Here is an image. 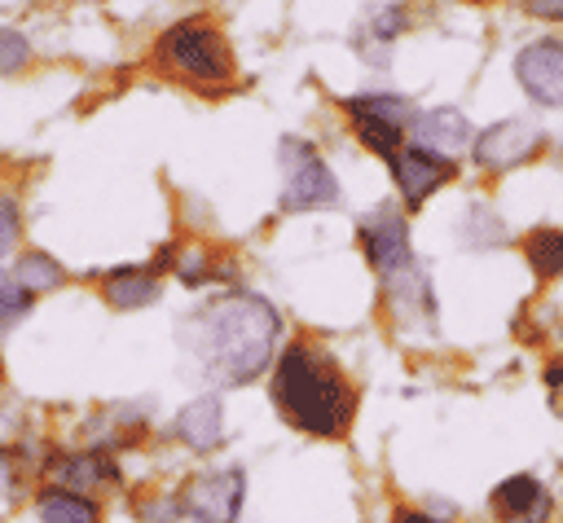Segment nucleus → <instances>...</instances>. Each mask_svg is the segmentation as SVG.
I'll list each match as a JSON object with an SVG mask.
<instances>
[{
  "label": "nucleus",
  "instance_id": "nucleus-1",
  "mask_svg": "<svg viewBox=\"0 0 563 523\" xmlns=\"http://www.w3.org/2000/svg\"><path fill=\"white\" fill-rule=\"evenodd\" d=\"M282 334V316L260 294H220L211 299L185 330V347L198 360V374L216 387L251 382L268 369Z\"/></svg>",
  "mask_w": 563,
  "mask_h": 523
},
{
  "label": "nucleus",
  "instance_id": "nucleus-2",
  "mask_svg": "<svg viewBox=\"0 0 563 523\" xmlns=\"http://www.w3.org/2000/svg\"><path fill=\"white\" fill-rule=\"evenodd\" d=\"M273 400L303 435H343L352 422V387L325 352L290 343L273 369Z\"/></svg>",
  "mask_w": 563,
  "mask_h": 523
},
{
  "label": "nucleus",
  "instance_id": "nucleus-3",
  "mask_svg": "<svg viewBox=\"0 0 563 523\" xmlns=\"http://www.w3.org/2000/svg\"><path fill=\"white\" fill-rule=\"evenodd\" d=\"M158 57L172 66V70H180V75H189L194 84H229V75H233V57H229V44H224V35L216 31V26H207V22H180V26H172L163 40H158Z\"/></svg>",
  "mask_w": 563,
  "mask_h": 523
},
{
  "label": "nucleus",
  "instance_id": "nucleus-4",
  "mask_svg": "<svg viewBox=\"0 0 563 523\" xmlns=\"http://www.w3.org/2000/svg\"><path fill=\"white\" fill-rule=\"evenodd\" d=\"M242 501H246V470L242 466L202 470L176 492L180 514H189L194 523H238Z\"/></svg>",
  "mask_w": 563,
  "mask_h": 523
},
{
  "label": "nucleus",
  "instance_id": "nucleus-5",
  "mask_svg": "<svg viewBox=\"0 0 563 523\" xmlns=\"http://www.w3.org/2000/svg\"><path fill=\"white\" fill-rule=\"evenodd\" d=\"M347 114L356 123V136L374 154H383V158H391L400 149V132L413 123L409 119V105L400 97H383V92L378 97H352L347 101Z\"/></svg>",
  "mask_w": 563,
  "mask_h": 523
},
{
  "label": "nucleus",
  "instance_id": "nucleus-6",
  "mask_svg": "<svg viewBox=\"0 0 563 523\" xmlns=\"http://www.w3.org/2000/svg\"><path fill=\"white\" fill-rule=\"evenodd\" d=\"M282 158L290 163V176H286V189H282V207L286 211H308V207H330L339 198V185L330 176V167L308 154L303 145L286 141L282 145Z\"/></svg>",
  "mask_w": 563,
  "mask_h": 523
},
{
  "label": "nucleus",
  "instance_id": "nucleus-7",
  "mask_svg": "<svg viewBox=\"0 0 563 523\" xmlns=\"http://www.w3.org/2000/svg\"><path fill=\"white\" fill-rule=\"evenodd\" d=\"M537 149H541V127L537 123H528V119H501L488 132H479L475 163L501 171V167H515V163L532 158Z\"/></svg>",
  "mask_w": 563,
  "mask_h": 523
},
{
  "label": "nucleus",
  "instance_id": "nucleus-8",
  "mask_svg": "<svg viewBox=\"0 0 563 523\" xmlns=\"http://www.w3.org/2000/svg\"><path fill=\"white\" fill-rule=\"evenodd\" d=\"M519 84L541 105H563V40H537L515 57Z\"/></svg>",
  "mask_w": 563,
  "mask_h": 523
},
{
  "label": "nucleus",
  "instance_id": "nucleus-9",
  "mask_svg": "<svg viewBox=\"0 0 563 523\" xmlns=\"http://www.w3.org/2000/svg\"><path fill=\"white\" fill-rule=\"evenodd\" d=\"M391 171H396V185H400L405 202L418 207V202L431 198L457 167H453L444 154H431V149L413 145V149H396V154H391Z\"/></svg>",
  "mask_w": 563,
  "mask_h": 523
},
{
  "label": "nucleus",
  "instance_id": "nucleus-10",
  "mask_svg": "<svg viewBox=\"0 0 563 523\" xmlns=\"http://www.w3.org/2000/svg\"><path fill=\"white\" fill-rule=\"evenodd\" d=\"M361 242H365V255L378 272L391 277V272L409 268V224L396 211H374L361 224Z\"/></svg>",
  "mask_w": 563,
  "mask_h": 523
},
{
  "label": "nucleus",
  "instance_id": "nucleus-11",
  "mask_svg": "<svg viewBox=\"0 0 563 523\" xmlns=\"http://www.w3.org/2000/svg\"><path fill=\"white\" fill-rule=\"evenodd\" d=\"M493 510L506 523H545L550 514V497L532 475H510L493 488Z\"/></svg>",
  "mask_w": 563,
  "mask_h": 523
},
{
  "label": "nucleus",
  "instance_id": "nucleus-12",
  "mask_svg": "<svg viewBox=\"0 0 563 523\" xmlns=\"http://www.w3.org/2000/svg\"><path fill=\"white\" fill-rule=\"evenodd\" d=\"M176 439L189 444L194 453H211L224 439V413H220V396H198L194 404H185L172 422Z\"/></svg>",
  "mask_w": 563,
  "mask_h": 523
},
{
  "label": "nucleus",
  "instance_id": "nucleus-13",
  "mask_svg": "<svg viewBox=\"0 0 563 523\" xmlns=\"http://www.w3.org/2000/svg\"><path fill=\"white\" fill-rule=\"evenodd\" d=\"M35 514H40V523H101L97 501L88 492L62 488V483H53L35 497Z\"/></svg>",
  "mask_w": 563,
  "mask_h": 523
},
{
  "label": "nucleus",
  "instance_id": "nucleus-14",
  "mask_svg": "<svg viewBox=\"0 0 563 523\" xmlns=\"http://www.w3.org/2000/svg\"><path fill=\"white\" fill-rule=\"evenodd\" d=\"M413 136L422 149H462V141L471 136L466 119L457 110H431V114H418L413 119Z\"/></svg>",
  "mask_w": 563,
  "mask_h": 523
},
{
  "label": "nucleus",
  "instance_id": "nucleus-15",
  "mask_svg": "<svg viewBox=\"0 0 563 523\" xmlns=\"http://www.w3.org/2000/svg\"><path fill=\"white\" fill-rule=\"evenodd\" d=\"M106 299L114 308H141V303H154L158 299V281L141 268H114L106 277Z\"/></svg>",
  "mask_w": 563,
  "mask_h": 523
},
{
  "label": "nucleus",
  "instance_id": "nucleus-16",
  "mask_svg": "<svg viewBox=\"0 0 563 523\" xmlns=\"http://www.w3.org/2000/svg\"><path fill=\"white\" fill-rule=\"evenodd\" d=\"M13 281H18L26 294H44V290H57V286L66 281V268H62L53 255H44V251H31V255H22V259H18V268H13Z\"/></svg>",
  "mask_w": 563,
  "mask_h": 523
},
{
  "label": "nucleus",
  "instance_id": "nucleus-17",
  "mask_svg": "<svg viewBox=\"0 0 563 523\" xmlns=\"http://www.w3.org/2000/svg\"><path fill=\"white\" fill-rule=\"evenodd\" d=\"M523 251H528V264L541 277H559L563 272V229H537Z\"/></svg>",
  "mask_w": 563,
  "mask_h": 523
},
{
  "label": "nucleus",
  "instance_id": "nucleus-18",
  "mask_svg": "<svg viewBox=\"0 0 563 523\" xmlns=\"http://www.w3.org/2000/svg\"><path fill=\"white\" fill-rule=\"evenodd\" d=\"M31 299H35V294H26L18 281H4V277H0V330H9L13 321H22L26 308H31Z\"/></svg>",
  "mask_w": 563,
  "mask_h": 523
},
{
  "label": "nucleus",
  "instance_id": "nucleus-19",
  "mask_svg": "<svg viewBox=\"0 0 563 523\" xmlns=\"http://www.w3.org/2000/svg\"><path fill=\"white\" fill-rule=\"evenodd\" d=\"M26 57H31V44H26V35H18V31L0 26V75H13V70H22V66H26Z\"/></svg>",
  "mask_w": 563,
  "mask_h": 523
},
{
  "label": "nucleus",
  "instance_id": "nucleus-20",
  "mask_svg": "<svg viewBox=\"0 0 563 523\" xmlns=\"http://www.w3.org/2000/svg\"><path fill=\"white\" fill-rule=\"evenodd\" d=\"M18 229H22V220H18V202H13L9 193H0V255H9V251H13Z\"/></svg>",
  "mask_w": 563,
  "mask_h": 523
},
{
  "label": "nucleus",
  "instance_id": "nucleus-21",
  "mask_svg": "<svg viewBox=\"0 0 563 523\" xmlns=\"http://www.w3.org/2000/svg\"><path fill=\"white\" fill-rule=\"evenodd\" d=\"M141 523H180V505H176V497H163V501L141 505Z\"/></svg>",
  "mask_w": 563,
  "mask_h": 523
},
{
  "label": "nucleus",
  "instance_id": "nucleus-22",
  "mask_svg": "<svg viewBox=\"0 0 563 523\" xmlns=\"http://www.w3.org/2000/svg\"><path fill=\"white\" fill-rule=\"evenodd\" d=\"M523 9L537 18H563V0H523Z\"/></svg>",
  "mask_w": 563,
  "mask_h": 523
},
{
  "label": "nucleus",
  "instance_id": "nucleus-23",
  "mask_svg": "<svg viewBox=\"0 0 563 523\" xmlns=\"http://www.w3.org/2000/svg\"><path fill=\"white\" fill-rule=\"evenodd\" d=\"M391 523H444V519H435V514H427V510H400Z\"/></svg>",
  "mask_w": 563,
  "mask_h": 523
},
{
  "label": "nucleus",
  "instance_id": "nucleus-24",
  "mask_svg": "<svg viewBox=\"0 0 563 523\" xmlns=\"http://www.w3.org/2000/svg\"><path fill=\"white\" fill-rule=\"evenodd\" d=\"M0 470H4V453H0Z\"/></svg>",
  "mask_w": 563,
  "mask_h": 523
}]
</instances>
